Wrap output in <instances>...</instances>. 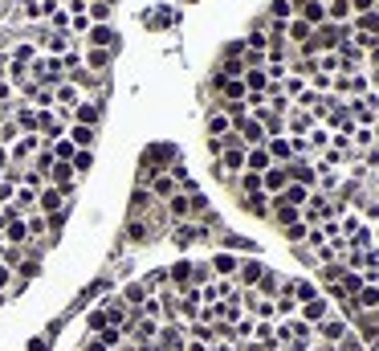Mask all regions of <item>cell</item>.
Wrapping results in <instances>:
<instances>
[{
	"instance_id": "obj_36",
	"label": "cell",
	"mask_w": 379,
	"mask_h": 351,
	"mask_svg": "<svg viewBox=\"0 0 379 351\" xmlns=\"http://www.w3.org/2000/svg\"><path fill=\"white\" fill-rule=\"evenodd\" d=\"M338 286H342V290H347V294L355 298V294H359V290H363L367 282H363V274H359V269H347V274L338 278Z\"/></svg>"
},
{
	"instance_id": "obj_56",
	"label": "cell",
	"mask_w": 379,
	"mask_h": 351,
	"mask_svg": "<svg viewBox=\"0 0 379 351\" xmlns=\"http://www.w3.org/2000/svg\"><path fill=\"white\" fill-rule=\"evenodd\" d=\"M184 351H208V348H204L200 339H188V348H184Z\"/></svg>"
},
{
	"instance_id": "obj_13",
	"label": "cell",
	"mask_w": 379,
	"mask_h": 351,
	"mask_svg": "<svg viewBox=\"0 0 379 351\" xmlns=\"http://www.w3.org/2000/svg\"><path fill=\"white\" fill-rule=\"evenodd\" d=\"M265 151H269V160L273 164H290L294 160V147H290V135H278V139H265Z\"/></svg>"
},
{
	"instance_id": "obj_44",
	"label": "cell",
	"mask_w": 379,
	"mask_h": 351,
	"mask_svg": "<svg viewBox=\"0 0 379 351\" xmlns=\"http://www.w3.org/2000/svg\"><path fill=\"white\" fill-rule=\"evenodd\" d=\"M25 225H29V241H33V237H45V233H49V217H41V213L25 217Z\"/></svg>"
},
{
	"instance_id": "obj_26",
	"label": "cell",
	"mask_w": 379,
	"mask_h": 351,
	"mask_svg": "<svg viewBox=\"0 0 379 351\" xmlns=\"http://www.w3.org/2000/svg\"><path fill=\"white\" fill-rule=\"evenodd\" d=\"M204 127H208V139H224V135L233 131V119H229L224 111H212V115H208V123H204Z\"/></svg>"
},
{
	"instance_id": "obj_30",
	"label": "cell",
	"mask_w": 379,
	"mask_h": 351,
	"mask_svg": "<svg viewBox=\"0 0 379 351\" xmlns=\"http://www.w3.org/2000/svg\"><path fill=\"white\" fill-rule=\"evenodd\" d=\"M306 143H310V151H314V160H318V155H322V151H327V147H331V131H327V127H322V123H318V127H314V131L306 135Z\"/></svg>"
},
{
	"instance_id": "obj_47",
	"label": "cell",
	"mask_w": 379,
	"mask_h": 351,
	"mask_svg": "<svg viewBox=\"0 0 379 351\" xmlns=\"http://www.w3.org/2000/svg\"><path fill=\"white\" fill-rule=\"evenodd\" d=\"M49 25H53L57 33H70V12H66V8H57V12L49 17Z\"/></svg>"
},
{
	"instance_id": "obj_24",
	"label": "cell",
	"mask_w": 379,
	"mask_h": 351,
	"mask_svg": "<svg viewBox=\"0 0 379 351\" xmlns=\"http://www.w3.org/2000/svg\"><path fill=\"white\" fill-rule=\"evenodd\" d=\"M351 0H327V21L331 25H351Z\"/></svg>"
},
{
	"instance_id": "obj_50",
	"label": "cell",
	"mask_w": 379,
	"mask_h": 351,
	"mask_svg": "<svg viewBox=\"0 0 379 351\" xmlns=\"http://www.w3.org/2000/svg\"><path fill=\"white\" fill-rule=\"evenodd\" d=\"M12 61L29 66V61H33V45H17V49H12Z\"/></svg>"
},
{
	"instance_id": "obj_15",
	"label": "cell",
	"mask_w": 379,
	"mask_h": 351,
	"mask_svg": "<svg viewBox=\"0 0 379 351\" xmlns=\"http://www.w3.org/2000/svg\"><path fill=\"white\" fill-rule=\"evenodd\" d=\"M115 41H119V37H115L110 25H90V33H86V45H90V49H115Z\"/></svg>"
},
{
	"instance_id": "obj_2",
	"label": "cell",
	"mask_w": 379,
	"mask_h": 351,
	"mask_svg": "<svg viewBox=\"0 0 379 351\" xmlns=\"http://www.w3.org/2000/svg\"><path fill=\"white\" fill-rule=\"evenodd\" d=\"M151 348L155 351H184L188 348V323H164Z\"/></svg>"
},
{
	"instance_id": "obj_39",
	"label": "cell",
	"mask_w": 379,
	"mask_h": 351,
	"mask_svg": "<svg viewBox=\"0 0 379 351\" xmlns=\"http://www.w3.org/2000/svg\"><path fill=\"white\" fill-rule=\"evenodd\" d=\"M119 298H123V303H126V310H130V307H143V298H147V290H143L139 282H130V286H123V294H119Z\"/></svg>"
},
{
	"instance_id": "obj_40",
	"label": "cell",
	"mask_w": 379,
	"mask_h": 351,
	"mask_svg": "<svg viewBox=\"0 0 379 351\" xmlns=\"http://www.w3.org/2000/svg\"><path fill=\"white\" fill-rule=\"evenodd\" d=\"M94 339H102L110 351H119L126 343V331H123V327H106V331H102V335H94Z\"/></svg>"
},
{
	"instance_id": "obj_42",
	"label": "cell",
	"mask_w": 379,
	"mask_h": 351,
	"mask_svg": "<svg viewBox=\"0 0 379 351\" xmlns=\"http://www.w3.org/2000/svg\"><path fill=\"white\" fill-rule=\"evenodd\" d=\"M306 233H310V225H306V220H294V225H286V229H282V237H286L290 245H302V241H306Z\"/></svg>"
},
{
	"instance_id": "obj_31",
	"label": "cell",
	"mask_w": 379,
	"mask_h": 351,
	"mask_svg": "<svg viewBox=\"0 0 379 351\" xmlns=\"http://www.w3.org/2000/svg\"><path fill=\"white\" fill-rule=\"evenodd\" d=\"M322 290H318V282H310V278H294V298H298V307L302 303H310V298H318Z\"/></svg>"
},
{
	"instance_id": "obj_10",
	"label": "cell",
	"mask_w": 379,
	"mask_h": 351,
	"mask_svg": "<svg viewBox=\"0 0 379 351\" xmlns=\"http://www.w3.org/2000/svg\"><path fill=\"white\" fill-rule=\"evenodd\" d=\"M233 131L241 135V143H245V147H265V139H269V135H265V127H261L253 115H249V119H241Z\"/></svg>"
},
{
	"instance_id": "obj_33",
	"label": "cell",
	"mask_w": 379,
	"mask_h": 351,
	"mask_svg": "<svg viewBox=\"0 0 379 351\" xmlns=\"http://www.w3.org/2000/svg\"><path fill=\"white\" fill-rule=\"evenodd\" d=\"M106 327H110V319H106V307H94L90 314H86V331H90V335H102Z\"/></svg>"
},
{
	"instance_id": "obj_25",
	"label": "cell",
	"mask_w": 379,
	"mask_h": 351,
	"mask_svg": "<svg viewBox=\"0 0 379 351\" xmlns=\"http://www.w3.org/2000/svg\"><path fill=\"white\" fill-rule=\"evenodd\" d=\"M355 335H359V339H363L367 348H371V343H379V327H376V319H371V314H359V319H355Z\"/></svg>"
},
{
	"instance_id": "obj_17",
	"label": "cell",
	"mask_w": 379,
	"mask_h": 351,
	"mask_svg": "<svg viewBox=\"0 0 379 351\" xmlns=\"http://www.w3.org/2000/svg\"><path fill=\"white\" fill-rule=\"evenodd\" d=\"M94 127H82V123H70V127H66V139H70V143H74V147H78V151H94Z\"/></svg>"
},
{
	"instance_id": "obj_1",
	"label": "cell",
	"mask_w": 379,
	"mask_h": 351,
	"mask_svg": "<svg viewBox=\"0 0 379 351\" xmlns=\"http://www.w3.org/2000/svg\"><path fill=\"white\" fill-rule=\"evenodd\" d=\"M171 241H175L179 249H188V245H196V241H212L208 220H175V229H171Z\"/></svg>"
},
{
	"instance_id": "obj_35",
	"label": "cell",
	"mask_w": 379,
	"mask_h": 351,
	"mask_svg": "<svg viewBox=\"0 0 379 351\" xmlns=\"http://www.w3.org/2000/svg\"><path fill=\"white\" fill-rule=\"evenodd\" d=\"M110 57H115V49H86V66L90 70H106Z\"/></svg>"
},
{
	"instance_id": "obj_37",
	"label": "cell",
	"mask_w": 379,
	"mask_h": 351,
	"mask_svg": "<svg viewBox=\"0 0 379 351\" xmlns=\"http://www.w3.org/2000/svg\"><path fill=\"white\" fill-rule=\"evenodd\" d=\"M278 290H282V278H278V274L269 269V274H265V278L257 282V294H261V298H278Z\"/></svg>"
},
{
	"instance_id": "obj_12",
	"label": "cell",
	"mask_w": 379,
	"mask_h": 351,
	"mask_svg": "<svg viewBox=\"0 0 379 351\" xmlns=\"http://www.w3.org/2000/svg\"><path fill=\"white\" fill-rule=\"evenodd\" d=\"M314 127H318V119H314L310 111H290V115H286V135H302V139H306Z\"/></svg>"
},
{
	"instance_id": "obj_14",
	"label": "cell",
	"mask_w": 379,
	"mask_h": 351,
	"mask_svg": "<svg viewBox=\"0 0 379 351\" xmlns=\"http://www.w3.org/2000/svg\"><path fill=\"white\" fill-rule=\"evenodd\" d=\"M245 143H233V147H224V155H220V168L233 176V172H245Z\"/></svg>"
},
{
	"instance_id": "obj_41",
	"label": "cell",
	"mask_w": 379,
	"mask_h": 351,
	"mask_svg": "<svg viewBox=\"0 0 379 351\" xmlns=\"http://www.w3.org/2000/svg\"><path fill=\"white\" fill-rule=\"evenodd\" d=\"M49 147H53V160H57V164H70V160L78 155V147H74L70 139H57V143H49Z\"/></svg>"
},
{
	"instance_id": "obj_27",
	"label": "cell",
	"mask_w": 379,
	"mask_h": 351,
	"mask_svg": "<svg viewBox=\"0 0 379 351\" xmlns=\"http://www.w3.org/2000/svg\"><path fill=\"white\" fill-rule=\"evenodd\" d=\"M241 205H245V209H249L253 217L269 220V196H265V192H253V196H241Z\"/></svg>"
},
{
	"instance_id": "obj_48",
	"label": "cell",
	"mask_w": 379,
	"mask_h": 351,
	"mask_svg": "<svg viewBox=\"0 0 379 351\" xmlns=\"http://www.w3.org/2000/svg\"><path fill=\"white\" fill-rule=\"evenodd\" d=\"M351 12L363 17V12H379V0H351Z\"/></svg>"
},
{
	"instance_id": "obj_29",
	"label": "cell",
	"mask_w": 379,
	"mask_h": 351,
	"mask_svg": "<svg viewBox=\"0 0 379 351\" xmlns=\"http://www.w3.org/2000/svg\"><path fill=\"white\" fill-rule=\"evenodd\" d=\"M286 37H290V41H294V45H306V41H310V37H314V29H310V25H306L302 17H294V21L286 25Z\"/></svg>"
},
{
	"instance_id": "obj_53",
	"label": "cell",
	"mask_w": 379,
	"mask_h": 351,
	"mask_svg": "<svg viewBox=\"0 0 379 351\" xmlns=\"http://www.w3.org/2000/svg\"><path fill=\"white\" fill-rule=\"evenodd\" d=\"M126 237H130V241H147V229H143V225H130Z\"/></svg>"
},
{
	"instance_id": "obj_11",
	"label": "cell",
	"mask_w": 379,
	"mask_h": 351,
	"mask_svg": "<svg viewBox=\"0 0 379 351\" xmlns=\"http://www.w3.org/2000/svg\"><path fill=\"white\" fill-rule=\"evenodd\" d=\"M208 265H212V278H237V265H241V258H237V254H229V249H216Z\"/></svg>"
},
{
	"instance_id": "obj_7",
	"label": "cell",
	"mask_w": 379,
	"mask_h": 351,
	"mask_svg": "<svg viewBox=\"0 0 379 351\" xmlns=\"http://www.w3.org/2000/svg\"><path fill=\"white\" fill-rule=\"evenodd\" d=\"M66 200H70V196H66L61 188H49V184H45L41 192H37V213H41V217H53V213H66Z\"/></svg>"
},
{
	"instance_id": "obj_22",
	"label": "cell",
	"mask_w": 379,
	"mask_h": 351,
	"mask_svg": "<svg viewBox=\"0 0 379 351\" xmlns=\"http://www.w3.org/2000/svg\"><path fill=\"white\" fill-rule=\"evenodd\" d=\"M168 217L171 220H192V196H188V192H175L168 200Z\"/></svg>"
},
{
	"instance_id": "obj_8",
	"label": "cell",
	"mask_w": 379,
	"mask_h": 351,
	"mask_svg": "<svg viewBox=\"0 0 379 351\" xmlns=\"http://www.w3.org/2000/svg\"><path fill=\"white\" fill-rule=\"evenodd\" d=\"M327 314H335L331 303H327V294H318V298H310V303H302V307H298V319H302V323H310V327H318Z\"/></svg>"
},
{
	"instance_id": "obj_5",
	"label": "cell",
	"mask_w": 379,
	"mask_h": 351,
	"mask_svg": "<svg viewBox=\"0 0 379 351\" xmlns=\"http://www.w3.org/2000/svg\"><path fill=\"white\" fill-rule=\"evenodd\" d=\"M265 274H269V265L253 254V258H245V262L237 265V286H241V290H257V282H261Z\"/></svg>"
},
{
	"instance_id": "obj_4",
	"label": "cell",
	"mask_w": 379,
	"mask_h": 351,
	"mask_svg": "<svg viewBox=\"0 0 379 351\" xmlns=\"http://www.w3.org/2000/svg\"><path fill=\"white\" fill-rule=\"evenodd\" d=\"M351 335V323L342 319V314H327L318 327H314V339L318 343H338V339H347Z\"/></svg>"
},
{
	"instance_id": "obj_19",
	"label": "cell",
	"mask_w": 379,
	"mask_h": 351,
	"mask_svg": "<svg viewBox=\"0 0 379 351\" xmlns=\"http://www.w3.org/2000/svg\"><path fill=\"white\" fill-rule=\"evenodd\" d=\"M0 245H29V225H25V217L4 225V241H0Z\"/></svg>"
},
{
	"instance_id": "obj_32",
	"label": "cell",
	"mask_w": 379,
	"mask_h": 351,
	"mask_svg": "<svg viewBox=\"0 0 379 351\" xmlns=\"http://www.w3.org/2000/svg\"><path fill=\"white\" fill-rule=\"evenodd\" d=\"M241 82H245L249 94H265V90H269V74H265V70H245V78H241Z\"/></svg>"
},
{
	"instance_id": "obj_3",
	"label": "cell",
	"mask_w": 379,
	"mask_h": 351,
	"mask_svg": "<svg viewBox=\"0 0 379 351\" xmlns=\"http://www.w3.org/2000/svg\"><path fill=\"white\" fill-rule=\"evenodd\" d=\"M78 102H82V86H78V82H70V78H66L61 86H53V111H57L61 119H70Z\"/></svg>"
},
{
	"instance_id": "obj_57",
	"label": "cell",
	"mask_w": 379,
	"mask_h": 351,
	"mask_svg": "<svg viewBox=\"0 0 379 351\" xmlns=\"http://www.w3.org/2000/svg\"><path fill=\"white\" fill-rule=\"evenodd\" d=\"M376 245H379V225H376Z\"/></svg>"
},
{
	"instance_id": "obj_16",
	"label": "cell",
	"mask_w": 379,
	"mask_h": 351,
	"mask_svg": "<svg viewBox=\"0 0 379 351\" xmlns=\"http://www.w3.org/2000/svg\"><path fill=\"white\" fill-rule=\"evenodd\" d=\"M74 123H82V127H98V119H102V106L98 102H90V98H82L78 106H74V115H70Z\"/></svg>"
},
{
	"instance_id": "obj_43",
	"label": "cell",
	"mask_w": 379,
	"mask_h": 351,
	"mask_svg": "<svg viewBox=\"0 0 379 351\" xmlns=\"http://www.w3.org/2000/svg\"><path fill=\"white\" fill-rule=\"evenodd\" d=\"M269 21H294V4L290 0H273L269 4Z\"/></svg>"
},
{
	"instance_id": "obj_20",
	"label": "cell",
	"mask_w": 379,
	"mask_h": 351,
	"mask_svg": "<svg viewBox=\"0 0 379 351\" xmlns=\"http://www.w3.org/2000/svg\"><path fill=\"white\" fill-rule=\"evenodd\" d=\"M12 123L21 127V135H37V111H29L25 102L12 106Z\"/></svg>"
},
{
	"instance_id": "obj_46",
	"label": "cell",
	"mask_w": 379,
	"mask_h": 351,
	"mask_svg": "<svg viewBox=\"0 0 379 351\" xmlns=\"http://www.w3.org/2000/svg\"><path fill=\"white\" fill-rule=\"evenodd\" d=\"M70 168H74V172H78V176H86V172H90V168H94V151H78V155L70 160Z\"/></svg>"
},
{
	"instance_id": "obj_49",
	"label": "cell",
	"mask_w": 379,
	"mask_h": 351,
	"mask_svg": "<svg viewBox=\"0 0 379 351\" xmlns=\"http://www.w3.org/2000/svg\"><path fill=\"white\" fill-rule=\"evenodd\" d=\"M12 278H17V269H12V265H4V262H0V294H8Z\"/></svg>"
},
{
	"instance_id": "obj_55",
	"label": "cell",
	"mask_w": 379,
	"mask_h": 351,
	"mask_svg": "<svg viewBox=\"0 0 379 351\" xmlns=\"http://www.w3.org/2000/svg\"><path fill=\"white\" fill-rule=\"evenodd\" d=\"M8 98H12V86H8V78H4V82H0V102H8Z\"/></svg>"
},
{
	"instance_id": "obj_52",
	"label": "cell",
	"mask_w": 379,
	"mask_h": 351,
	"mask_svg": "<svg viewBox=\"0 0 379 351\" xmlns=\"http://www.w3.org/2000/svg\"><path fill=\"white\" fill-rule=\"evenodd\" d=\"M208 155H212V160H220V155H224V139H208Z\"/></svg>"
},
{
	"instance_id": "obj_34",
	"label": "cell",
	"mask_w": 379,
	"mask_h": 351,
	"mask_svg": "<svg viewBox=\"0 0 379 351\" xmlns=\"http://www.w3.org/2000/svg\"><path fill=\"white\" fill-rule=\"evenodd\" d=\"M237 192H241V196L265 192V188H261V172H241V176H237Z\"/></svg>"
},
{
	"instance_id": "obj_18",
	"label": "cell",
	"mask_w": 379,
	"mask_h": 351,
	"mask_svg": "<svg viewBox=\"0 0 379 351\" xmlns=\"http://www.w3.org/2000/svg\"><path fill=\"white\" fill-rule=\"evenodd\" d=\"M298 17H302L310 29H322V25H327V4H322V0H310V4L298 8Z\"/></svg>"
},
{
	"instance_id": "obj_38",
	"label": "cell",
	"mask_w": 379,
	"mask_h": 351,
	"mask_svg": "<svg viewBox=\"0 0 379 351\" xmlns=\"http://www.w3.org/2000/svg\"><path fill=\"white\" fill-rule=\"evenodd\" d=\"M282 200H286V205H294V209H306V200H310V188H302V184H290V188L282 192Z\"/></svg>"
},
{
	"instance_id": "obj_23",
	"label": "cell",
	"mask_w": 379,
	"mask_h": 351,
	"mask_svg": "<svg viewBox=\"0 0 379 351\" xmlns=\"http://www.w3.org/2000/svg\"><path fill=\"white\" fill-rule=\"evenodd\" d=\"M269 168H273V160H269L265 147H249L245 151V172H269Z\"/></svg>"
},
{
	"instance_id": "obj_58",
	"label": "cell",
	"mask_w": 379,
	"mask_h": 351,
	"mask_svg": "<svg viewBox=\"0 0 379 351\" xmlns=\"http://www.w3.org/2000/svg\"><path fill=\"white\" fill-rule=\"evenodd\" d=\"M102 4H110V0H102Z\"/></svg>"
},
{
	"instance_id": "obj_51",
	"label": "cell",
	"mask_w": 379,
	"mask_h": 351,
	"mask_svg": "<svg viewBox=\"0 0 379 351\" xmlns=\"http://www.w3.org/2000/svg\"><path fill=\"white\" fill-rule=\"evenodd\" d=\"M70 29H74V33H90V17H86V12L70 17Z\"/></svg>"
},
{
	"instance_id": "obj_21",
	"label": "cell",
	"mask_w": 379,
	"mask_h": 351,
	"mask_svg": "<svg viewBox=\"0 0 379 351\" xmlns=\"http://www.w3.org/2000/svg\"><path fill=\"white\" fill-rule=\"evenodd\" d=\"M175 192H179V184H175L168 172H155V176H151V196H155V200H159V196H164V200H171Z\"/></svg>"
},
{
	"instance_id": "obj_9",
	"label": "cell",
	"mask_w": 379,
	"mask_h": 351,
	"mask_svg": "<svg viewBox=\"0 0 379 351\" xmlns=\"http://www.w3.org/2000/svg\"><path fill=\"white\" fill-rule=\"evenodd\" d=\"M261 188H265V196H282L290 188V172L282 164H273L269 172H261Z\"/></svg>"
},
{
	"instance_id": "obj_6",
	"label": "cell",
	"mask_w": 379,
	"mask_h": 351,
	"mask_svg": "<svg viewBox=\"0 0 379 351\" xmlns=\"http://www.w3.org/2000/svg\"><path fill=\"white\" fill-rule=\"evenodd\" d=\"M286 172H290V184H302V188H318V172H314V160H290L286 164Z\"/></svg>"
},
{
	"instance_id": "obj_54",
	"label": "cell",
	"mask_w": 379,
	"mask_h": 351,
	"mask_svg": "<svg viewBox=\"0 0 379 351\" xmlns=\"http://www.w3.org/2000/svg\"><path fill=\"white\" fill-rule=\"evenodd\" d=\"M82 351H110V348H106L102 339H94V335H90V339H86V343H82Z\"/></svg>"
},
{
	"instance_id": "obj_45",
	"label": "cell",
	"mask_w": 379,
	"mask_h": 351,
	"mask_svg": "<svg viewBox=\"0 0 379 351\" xmlns=\"http://www.w3.org/2000/svg\"><path fill=\"white\" fill-rule=\"evenodd\" d=\"M86 17H90L94 25H106V17H110V4H102V0H94V4L86 8Z\"/></svg>"
},
{
	"instance_id": "obj_28",
	"label": "cell",
	"mask_w": 379,
	"mask_h": 351,
	"mask_svg": "<svg viewBox=\"0 0 379 351\" xmlns=\"http://www.w3.org/2000/svg\"><path fill=\"white\" fill-rule=\"evenodd\" d=\"M355 307H359V314H371V310L379 307V286H363V290L355 294Z\"/></svg>"
}]
</instances>
